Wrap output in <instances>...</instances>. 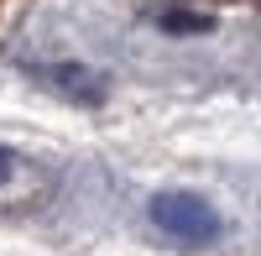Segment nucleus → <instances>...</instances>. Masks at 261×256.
I'll return each mask as SVG.
<instances>
[{
  "instance_id": "4",
  "label": "nucleus",
  "mask_w": 261,
  "mask_h": 256,
  "mask_svg": "<svg viewBox=\"0 0 261 256\" xmlns=\"http://www.w3.org/2000/svg\"><path fill=\"white\" fill-rule=\"evenodd\" d=\"M11 173H16V157L6 152V146H0V183H11Z\"/></svg>"
},
{
  "instance_id": "2",
  "label": "nucleus",
  "mask_w": 261,
  "mask_h": 256,
  "mask_svg": "<svg viewBox=\"0 0 261 256\" xmlns=\"http://www.w3.org/2000/svg\"><path fill=\"white\" fill-rule=\"evenodd\" d=\"M42 73H53V84L58 89H68V94H79V99H89V105H99L105 99V84H99V73H89V68H42Z\"/></svg>"
},
{
  "instance_id": "3",
  "label": "nucleus",
  "mask_w": 261,
  "mask_h": 256,
  "mask_svg": "<svg viewBox=\"0 0 261 256\" xmlns=\"http://www.w3.org/2000/svg\"><path fill=\"white\" fill-rule=\"evenodd\" d=\"M162 32H209V16H193V11H162Z\"/></svg>"
},
{
  "instance_id": "1",
  "label": "nucleus",
  "mask_w": 261,
  "mask_h": 256,
  "mask_svg": "<svg viewBox=\"0 0 261 256\" xmlns=\"http://www.w3.org/2000/svg\"><path fill=\"white\" fill-rule=\"evenodd\" d=\"M151 225L167 230V236H178V241H214L220 236V215H214V204L199 199V194H157L151 199Z\"/></svg>"
}]
</instances>
